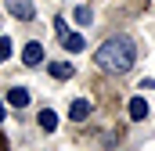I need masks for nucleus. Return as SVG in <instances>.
I'll return each mask as SVG.
<instances>
[{
	"label": "nucleus",
	"instance_id": "2",
	"mask_svg": "<svg viewBox=\"0 0 155 151\" xmlns=\"http://www.w3.org/2000/svg\"><path fill=\"white\" fill-rule=\"evenodd\" d=\"M7 11H11L15 18H22V22H29V18L36 14V7H33L29 0H7Z\"/></svg>",
	"mask_w": 155,
	"mask_h": 151
},
{
	"label": "nucleus",
	"instance_id": "11",
	"mask_svg": "<svg viewBox=\"0 0 155 151\" xmlns=\"http://www.w3.org/2000/svg\"><path fill=\"white\" fill-rule=\"evenodd\" d=\"M54 36H69V25H65V18H54Z\"/></svg>",
	"mask_w": 155,
	"mask_h": 151
},
{
	"label": "nucleus",
	"instance_id": "4",
	"mask_svg": "<svg viewBox=\"0 0 155 151\" xmlns=\"http://www.w3.org/2000/svg\"><path fill=\"white\" fill-rule=\"evenodd\" d=\"M69 115H72L76 122H83V119L90 115V101H83V97H79V101H72V108H69Z\"/></svg>",
	"mask_w": 155,
	"mask_h": 151
},
{
	"label": "nucleus",
	"instance_id": "14",
	"mask_svg": "<svg viewBox=\"0 0 155 151\" xmlns=\"http://www.w3.org/2000/svg\"><path fill=\"white\" fill-rule=\"evenodd\" d=\"M0 151H7V140H4V133H0Z\"/></svg>",
	"mask_w": 155,
	"mask_h": 151
},
{
	"label": "nucleus",
	"instance_id": "7",
	"mask_svg": "<svg viewBox=\"0 0 155 151\" xmlns=\"http://www.w3.org/2000/svg\"><path fill=\"white\" fill-rule=\"evenodd\" d=\"M144 115H148V101L144 97H134L130 101V119H144Z\"/></svg>",
	"mask_w": 155,
	"mask_h": 151
},
{
	"label": "nucleus",
	"instance_id": "5",
	"mask_svg": "<svg viewBox=\"0 0 155 151\" xmlns=\"http://www.w3.org/2000/svg\"><path fill=\"white\" fill-rule=\"evenodd\" d=\"M7 104H18V108H22V104H29V90L11 86V90H7Z\"/></svg>",
	"mask_w": 155,
	"mask_h": 151
},
{
	"label": "nucleus",
	"instance_id": "10",
	"mask_svg": "<svg viewBox=\"0 0 155 151\" xmlns=\"http://www.w3.org/2000/svg\"><path fill=\"white\" fill-rule=\"evenodd\" d=\"M72 18H76L79 25H90V18H94V14H90V7H76V11H72Z\"/></svg>",
	"mask_w": 155,
	"mask_h": 151
},
{
	"label": "nucleus",
	"instance_id": "3",
	"mask_svg": "<svg viewBox=\"0 0 155 151\" xmlns=\"http://www.w3.org/2000/svg\"><path fill=\"white\" fill-rule=\"evenodd\" d=\"M22 61H25L29 69H33V65H40V61H43V47H40V43H29V47L22 50Z\"/></svg>",
	"mask_w": 155,
	"mask_h": 151
},
{
	"label": "nucleus",
	"instance_id": "9",
	"mask_svg": "<svg viewBox=\"0 0 155 151\" xmlns=\"http://www.w3.org/2000/svg\"><path fill=\"white\" fill-rule=\"evenodd\" d=\"M36 122H40V130H58V115L54 112H40Z\"/></svg>",
	"mask_w": 155,
	"mask_h": 151
},
{
	"label": "nucleus",
	"instance_id": "13",
	"mask_svg": "<svg viewBox=\"0 0 155 151\" xmlns=\"http://www.w3.org/2000/svg\"><path fill=\"white\" fill-rule=\"evenodd\" d=\"M4 115H7V108H4V101H0V122H4Z\"/></svg>",
	"mask_w": 155,
	"mask_h": 151
},
{
	"label": "nucleus",
	"instance_id": "1",
	"mask_svg": "<svg viewBox=\"0 0 155 151\" xmlns=\"http://www.w3.org/2000/svg\"><path fill=\"white\" fill-rule=\"evenodd\" d=\"M134 58H137V47H134L130 36H112L97 47V65L105 72H130Z\"/></svg>",
	"mask_w": 155,
	"mask_h": 151
},
{
	"label": "nucleus",
	"instance_id": "12",
	"mask_svg": "<svg viewBox=\"0 0 155 151\" xmlns=\"http://www.w3.org/2000/svg\"><path fill=\"white\" fill-rule=\"evenodd\" d=\"M7 58H11V40L0 36V61H7Z\"/></svg>",
	"mask_w": 155,
	"mask_h": 151
},
{
	"label": "nucleus",
	"instance_id": "8",
	"mask_svg": "<svg viewBox=\"0 0 155 151\" xmlns=\"http://www.w3.org/2000/svg\"><path fill=\"white\" fill-rule=\"evenodd\" d=\"M61 43H65V50H72V54H76V50H83V36H79V33H69V36H61Z\"/></svg>",
	"mask_w": 155,
	"mask_h": 151
},
{
	"label": "nucleus",
	"instance_id": "6",
	"mask_svg": "<svg viewBox=\"0 0 155 151\" xmlns=\"http://www.w3.org/2000/svg\"><path fill=\"white\" fill-rule=\"evenodd\" d=\"M47 72L54 76V79H69V76H72V65H69V61H51Z\"/></svg>",
	"mask_w": 155,
	"mask_h": 151
}]
</instances>
